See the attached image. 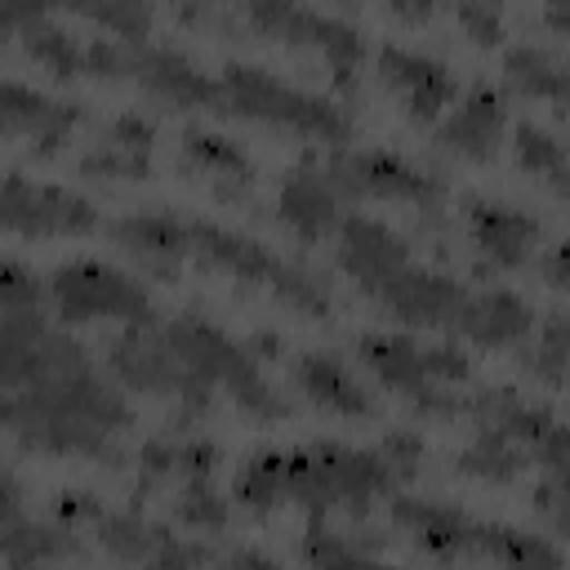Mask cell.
<instances>
[{"label": "cell", "instance_id": "8fae6325", "mask_svg": "<svg viewBox=\"0 0 570 570\" xmlns=\"http://www.w3.org/2000/svg\"><path fill=\"white\" fill-rule=\"evenodd\" d=\"M392 521L410 534V543L419 552H428L441 566H459V561H481V525L476 517H468L454 503H436V499H414V494H392Z\"/></svg>", "mask_w": 570, "mask_h": 570}, {"label": "cell", "instance_id": "f35d334b", "mask_svg": "<svg viewBox=\"0 0 570 570\" xmlns=\"http://www.w3.org/2000/svg\"><path fill=\"white\" fill-rule=\"evenodd\" d=\"M9 307H40V276L18 258H4L0 267V312Z\"/></svg>", "mask_w": 570, "mask_h": 570}, {"label": "cell", "instance_id": "5bb4252c", "mask_svg": "<svg viewBox=\"0 0 570 570\" xmlns=\"http://www.w3.org/2000/svg\"><path fill=\"white\" fill-rule=\"evenodd\" d=\"M129 76L147 94H156V98H165L174 107H214L218 111L223 85L191 53H183L174 45H156V40L129 45Z\"/></svg>", "mask_w": 570, "mask_h": 570}, {"label": "cell", "instance_id": "f546056e", "mask_svg": "<svg viewBox=\"0 0 570 570\" xmlns=\"http://www.w3.org/2000/svg\"><path fill=\"white\" fill-rule=\"evenodd\" d=\"M98 543L116 557V561H129V566H147L151 552L160 548V539L169 534L165 525L147 521L138 508H120V512H102L98 517Z\"/></svg>", "mask_w": 570, "mask_h": 570}, {"label": "cell", "instance_id": "9a60e30c", "mask_svg": "<svg viewBox=\"0 0 570 570\" xmlns=\"http://www.w3.org/2000/svg\"><path fill=\"white\" fill-rule=\"evenodd\" d=\"M85 120V102H71V98H49L22 80H4L0 85V125L9 138L27 134L36 156H53L58 142Z\"/></svg>", "mask_w": 570, "mask_h": 570}, {"label": "cell", "instance_id": "ac0fdd59", "mask_svg": "<svg viewBox=\"0 0 570 570\" xmlns=\"http://www.w3.org/2000/svg\"><path fill=\"white\" fill-rule=\"evenodd\" d=\"M0 543H4L9 570H49V566H58V561L80 552L76 530H67L58 521L22 517V490H18L13 472H4V530H0Z\"/></svg>", "mask_w": 570, "mask_h": 570}, {"label": "cell", "instance_id": "9c48e42d", "mask_svg": "<svg viewBox=\"0 0 570 570\" xmlns=\"http://www.w3.org/2000/svg\"><path fill=\"white\" fill-rule=\"evenodd\" d=\"M330 183L347 196H370V200H414V205H436L441 200V178L428 169L410 165L405 156L387 147H352L334 151L325 165Z\"/></svg>", "mask_w": 570, "mask_h": 570}, {"label": "cell", "instance_id": "2e32d148", "mask_svg": "<svg viewBox=\"0 0 570 570\" xmlns=\"http://www.w3.org/2000/svg\"><path fill=\"white\" fill-rule=\"evenodd\" d=\"M338 267L365 289L374 294L383 281H392L401 267H410V245L401 232H392L387 223L370 218V214H347L338 223Z\"/></svg>", "mask_w": 570, "mask_h": 570}, {"label": "cell", "instance_id": "3957f363", "mask_svg": "<svg viewBox=\"0 0 570 570\" xmlns=\"http://www.w3.org/2000/svg\"><path fill=\"white\" fill-rule=\"evenodd\" d=\"M396 476L379 450H352L338 441H316L303 450H285V499L325 517L330 508H347L365 517L374 499L392 494Z\"/></svg>", "mask_w": 570, "mask_h": 570}, {"label": "cell", "instance_id": "44dd1931", "mask_svg": "<svg viewBox=\"0 0 570 570\" xmlns=\"http://www.w3.org/2000/svg\"><path fill=\"white\" fill-rule=\"evenodd\" d=\"M294 383L321 405V410H334L343 419H374L379 414V401L374 392L347 370L343 356L334 352H303L294 361Z\"/></svg>", "mask_w": 570, "mask_h": 570}, {"label": "cell", "instance_id": "52a82bcc", "mask_svg": "<svg viewBox=\"0 0 570 570\" xmlns=\"http://www.w3.org/2000/svg\"><path fill=\"white\" fill-rule=\"evenodd\" d=\"M107 365H111V374H116L120 383H129L134 392H151V396L178 401V419H183V423H187V419H200V414L214 405V396L200 392V387L183 374V365H178L174 347L165 343V330H160V325H125L120 334H111V343H107Z\"/></svg>", "mask_w": 570, "mask_h": 570}, {"label": "cell", "instance_id": "4316f807", "mask_svg": "<svg viewBox=\"0 0 570 570\" xmlns=\"http://www.w3.org/2000/svg\"><path fill=\"white\" fill-rule=\"evenodd\" d=\"M481 561L499 570H566V557L557 543H548L543 534L517 530V525H499V521L481 525Z\"/></svg>", "mask_w": 570, "mask_h": 570}, {"label": "cell", "instance_id": "7dc6e473", "mask_svg": "<svg viewBox=\"0 0 570 570\" xmlns=\"http://www.w3.org/2000/svg\"><path fill=\"white\" fill-rule=\"evenodd\" d=\"M387 13H396V18H432L436 4H387Z\"/></svg>", "mask_w": 570, "mask_h": 570}, {"label": "cell", "instance_id": "1f68e13d", "mask_svg": "<svg viewBox=\"0 0 570 570\" xmlns=\"http://www.w3.org/2000/svg\"><path fill=\"white\" fill-rule=\"evenodd\" d=\"M521 370L548 387H566L570 383V316L557 312L543 321L534 347L521 352Z\"/></svg>", "mask_w": 570, "mask_h": 570}, {"label": "cell", "instance_id": "d590c367", "mask_svg": "<svg viewBox=\"0 0 570 570\" xmlns=\"http://www.w3.org/2000/svg\"><path fill=\"white\" fill-rule=\"evenodd\" d=\"M76 169H80L85 178H125V183H129V178H147V174H151V156L98 138V142H89V147L80 151Z\"/></svg>", "mask_w": 570, "mask_h": 570}, {"label": "cell", "instance_id": "60d3db41", "mask_svg": "<svg viewBox=\"0 0 570 570\" xmlns=\"http://www.w3.org/2000/svg\"><path fill=\"white\" fill-rule=\"evenodd\" d=\"M379 454L387 459V468H392V476H396V481H410V476L419 472V459H423V441H419V432L392 428V432L379 441Z\"/></svg>", "mask_w": 570, "mask_h": 570}, {"label": "cell", "instance_id": "4dcf8cb0", "mask_svg": "<svg viewBox=\"0 0 570 570\" xmlns=\"http://www.w3.org/2000/svg\"><path fill=\"white\" fill-rule=\"evenodd\" d=\"M232 490H236V499H240L254 517H263V512H272L276 503H285V450H263V454L245 459V463L236 468Z\"/></svg>", "mask_w": 570, "mask_h": 570}, {"label": "cell", "instance_id": "7a4b0ae2", "mask_svg": "<svg viewBox=\"0 0 570 570\" xmlns=\"http://www.w3.org/2000/svg\"><path fill=\"white\" fill-rule=\"evenodd\" d=\"M356 356L374 370V379L387 392L410 401L419 414L450 419V414L468 410V401L454 387L468 383L472 365H468L463 347H454V343H419L410 334L379 330V334L356 338Z\"/></svg>", "mask_w": 570, "mask_h": 570}, {"label": "cell", "instance_id": "7c38bea8", "mask_svg": "<svg viewBox=\"0 0 570 570\" xmlns=\"http://www.w3.org/2000/svg\"><path fill=\"white\" fill-rule=\"evenodd\" d=\"M468 294L472 289H463V281H454V276H445V272H436V267H419V263H410V267H401L392 281H383L370 298H379L396 321H405V325H436V330H454L459 325V316H463V307H468Z\"/></svg>", "mask_w": 570, "mask_h": 570}, {"label": "cell", "instance_id": "8992f818", "mask_svg": "<svg viewBox=\"0 0 570 570\" xmlns=\"http://www.w3.org/2000/svg\"><path fill=\"white\" fill-rule=\"evenodd\" d=\"M49 298L58 321H125V325H156V307L142 281L129 272L98 263V258H71L49 276Z\"/></svg>", "mask_w": 570, "mask_h": 570}, {"label": "cell", "instance_id": "bcb514c9", "mask_svg": "<svg viewBox=\"0 0 570 570\" xmlns=\"http://www.w3.org/2000/svg\"><path fill=\"white\" fill-rule=\"evenodd\" d=\"M543 22H548L552 31H566V36H570V0L548 4V9H543Z\"/></svg>", "mask_w": 570, "mask_h": 570}, {"label": "cell", "instance_id": "f6af8a7d", "mask_svg": "<svg viewBox=\"0 0 570 570\" xmlns=\"http://www.w3.org/2000/svg\"><path fill=\"white\" fill-rule=\"evenodd\" d=\"M539 276H543L548 285H570V240L543 249V258H539Z\"/></svg>", "mask_w": 570, "mask_h": 570}, {"label": "cell", "instance_id": "d4e9b609", "mask_svg": "<svg viewBox=\"0 0 570 570\" xmlns=\"http://www.w3.org/2000/svg\"><path fill=\"white\" fill-rule=\"evenodd\" d=\"M178 165L191 169V174H205L223 196L245 191L249 178H254V165H249V156L240 151V142H232V138H223V134H209V129H187V134H183Z\"/></svg>", "mask_w": 570, "mask_h": 570}, {"label": "cell", "instance_id": "ba28073f", "mask_svg": "<svg viewBox=\"0 0 570 570\" xmlns=\"http://www.w3.org/2000/svg\"><path fill=\"white\" fill-rule=\"evenodd\" d=\"M245 22L258 27L263 36L285 40V45L316 49L325 58L334 85L356 89V67L365 58V40L347 18L325 13V9H307V4H285V0H258V4H245Z\"/></svg>", "mask_w": 570, "mask_h": 570}, {"label": "cell", "instance_id": "b9f144b4", "mask_svg": "<svg viewBox=\"0 0 570 570\" xmlns=\"http://www.w3.org/2000/svg\"><path fill=\"white\" fill-rule=\"evenodd\" d=\"M454 18L463 22V31H468L476 45H499V36H503V9H499V4L463 0V4L454 9Z\"/></svg>", "mask_w": 570, "mask_h": 570}, {"label": "cell", "instance_id": "4fadbf2b", "mask_svg": "<svg viewBox=\"0 0 570 570\" xmlns=\"http://www.w3.org/2000/svg\"><path fill=\"white\" fill-rule=\"evenodd\" d=\"M374 62H379V80L401 98V107L419 125L441 120V111L459 98V85L441 58H428V53L405 49V45H383L374 53Z\"/></svg>", "mask_w": 570, "mask_h": 570}, {"label": "cell", "instance_id": "7bdbcfd3", "mask_svg": "<svg viewBox=\"0 0 570 570\" xmlns=\"http://www.w3.org/2000/svg\"><path fill=\"white\" fill-rule=\"evenodd\" d=\"M102 512H107V508H102L94 494H85V490H62V494H53V503H49V521H58V525H67V530H76V525H85V521L98 525Z\"/></svg>", "mask_w": 570, "mask_h": 570}, {"label": "cell", "instance_id": "f1b7e54d", "mask_svg": "<svg viewBox=\"0 0 570 570\" xmlns=\"http://www.w3.org/2000/svg\"><path fill=\"white\" fill-rule=\"evenodd\" d=\"M530 450L521 441H512L508 432L490 428V423H476L472 441L454 454V468L463 476H481V481H512L521 468H525Z\"/></svg>", "mask_w": 570, "mask_h": 570}, {"label": "cell", "instance_id": "c3c4849f", "mask_svg": "<svg viewBox=\"0 0 570 570\" xmlns=\"http://www.w3.org/2000/svg\"><path fill=\"white\" fill-rule=\"evenodd\" d=\"M552 187H557V191H561V196H566V200H570V169H566V174H561V178H557V183H552Z\"/></svg>", "mask_w": 570, "mask_h": 570}, {"label": "cell", "instance_id": "ee69618b", "mask_svg": "<svg viewBox=\"0 0 570 570\" xmlns=\"http://www.w3.org/2000/svg\"><path fill=\"white\" fill-rule=\"evenodd\" d=\"M214 570H281L267 552H258V548H249V543H240V548H232L227 557H218L214 561Z\"/></svg>", "mask_w": 570, "mask_h": 570}, {"label": "cell", "instance_id": "e575fe53", "mask_svg": "<svg viewBox=\"0 0 570 570\" xmlns=\"http://www.w3.org/2000/svg\"><path fill=\"white\" fill-rule=\"evenodd\" d=\"M512 151H517V165H521L525 174L548 178V183H557V178L570 169L566 147H561L543 125H534V120H521V125H517V134H512Z\"/></svg>", "mask_w": 570, "mask_h": 570}, {"label": "cell", "instance_id": "cb8c5ba5", "mask_svg": "<svg viewBox=\"0 0 570 570\" xmlns=\"http://www.w3.org/2000/svg\"><path fill=\"white\" fill-rule=\"evenodd\" d=\"M4 27H18L22 31V49L49 67L53 76H85V58H89V36H76L71 27H62L53 13H40V9H4L0 13Z\"/></svg>", "mask_w": 570, "mask_h": 570}, {"label": "cell", "instance_id": "836d02e7", "mask_svg": "<svg viewBox=\"0 0 570 570\" xmlns=\"http://www.w3.org/2000/svg\"><path fill=\"white\" fill-rule=\"evenodd\" d=\"M174 521L183 530H196V534H218L227 525V499L218 494L214 476H196V481H183L178 485Z\"/></svg>", "mask_w": 570, "mask_h": 570}, {"label": "cell", "instance_id": "603a6c76", "mask_svg": "<svg viewBox=\"0 0 570 570\" xmlns=\"http://www.w3.org/2000/svg\"><path fill=\"white\" fill-rule=\"evenodd\" d=\"M454 330L476 347H512L534 330V312L517 289H472Z\"/></svg>", "mask_w": 570, "mask_h": 570}, {"label": "cell", "instance_id": "7402d4cb", "mask_svg": "<svg viewBox=\"0 0 570 570\" xmlns=\"http://www.w3.org/2000/svg\"><path fill=\"white\" fill-rule=\"evenodd\" d=\"M276 214L303 245H316L338 223V187L325 169H294L276 191Z\"/></svg>", "mask_w": 570, "mask_h": 570}, {"label": "cell", "instance_id": "74e56055", "mask_svg": "<svg viewBox=\"0 0 570 570\" xmlns=\"http://www.w3.org/2000/svg\"><path fill=\"white\" fill-rule=\"evenodd\" d=\"M209 561H214V548H209V543H200V539H187V534H174V530H169L142 570H205Z\"/></svg>", "mask_w": 570, "mask_h": 570}, {"label": "cell", "instance_id": "83f0119b", "mask_svg": "<svg viewBox=\"0 0 570 570\" xmlns=\"http://www.w3.org/2000/svg\"><path fill=\"white\" fill-rule=\"evenodd\" d=\"M503 71H508V85L521 89L525 98H548V102H561L570 107V62L539 49V45H512L503 53Z\"/></svg>", "mask_w": 570, "mask_h": 570}, {"label": "cell", "instance_id": "d6986e66", "mask_svg": "<svg viewBox=\"0 0 570 570\" xmlns=\"http://www.w3.org/2000/svg\"><path fill=\"white\" fill-rule=\"evenodd\" d=\"M463 218H468V236L472 245L494 263V267H521L530 245L539 240V218L503 205V200H481V196H463Z\"/></svg>", "mask_w": 570, "mask_h": 570}, {"label": "cell", "instance_id": "277c9868", "mask_svg": "<svg viewBox=\"0 0 570 570\" xmlns=\"http://www.w3.org/2000/svg\"><path fill=\"white\" fill-rule=\"evenodd\" d=\"M218 85H223L218 111H227V116L263 120V125H276V129H289V134L316 138V142H347V134H352V120L338 102L281 80L267 67L227 62Z\"/></svg>", "mask_w": 570, "mask_h": 570}, {"label": "cell", "instance_id": "5b68a950", "mask_svg": "<svg viewBox=\"0 0 570 570\" xmlns=\"http://www.w3.org/2000/svg\"><path fill=\"white\" fill-rule=\"evenodd\" d=\"M191 258L200 267H209V272L236 276L240 285H272L289 307H298L307 316H330V289H325V281L316 272H307L303 263L276 258L263 240H254L245 232H232V227L191 218Z\"/></svg>", "mask_w": 570, "mask_h": 570}, {"label": "cell", "instance_id": "ffe728a7", "mask_svg": "<svg viewBox=\"0 0 570 570\" xmlns=\"http://www.w3.org/2000/svg\"><path fill=\"white\" fill-rule=\"evenodd\" d=\"M503 94L490 89V85H472L459 107H450V116H441L436 125V142L454 156H468V160H490L494 147H499V134H503Z\"/></svg>", "mask_w": 570, "mask_h": 570}, {"label": "cell", "instance_id": "484cf974", "mask_svg": "<svg viewBox=\"0 0 570 570\" xmlns=\"http://www.w3.org/2000/svg\"><path fill=\"white\" fill-rule=\"evenodd\" d=\"M468 414H476V423H490V428L508 432V436L521 441L530 454H534V445L548 436V428L557 423L543 405L525 401L517 387H485V392H476V396L468 401Z\"/></svg>", "mask_w": 570, "mask_h": 570}, {"label": "cell", "instance_id": "ab89813d", "mask_svg": "<svg viewBox=\"0 0 570 570\" xmlns=\"http://www.w3.org/2000/svg\"><path fill=\"white\" fill-rule=\"evenodd\" d=\"M102 138H107V142H116V147L147 151V156H151V147H156V120H151V116H142V111H120V116H111V120H107Z\"/></svg>", "mask_w": 570, "mask_h": 570}, {"label": "cell", "instance_id": "30bf717a", "mask_svg": "<svg viewBox=\"0 0 570 570\" xmlns=\"http://www.w3.org/2000/svg\"><path fill=\"white\" fill-rule=\"evenodd\" d=\"M4 227L18 236H85L98 227V209L89 196L58 187V183H31L22 174L4 178Z\"/></svg>", "mask_w": 570, "mask_h": 570}, {"label": "cell", "instance_id": "d6a6232c", "mask_svg": "<svg viewBox=\"0 0 570 570\" xmlns=\"http://www.w3.org/2000/svg\"><path fill=\"white\" fill-rule=\"evenodd\" d=\"M298 552H303V561H307L312 570H392V566H383L379 557H370L361 543L334 534L321 517H312V525H307Z\"/></svg>", "mask_w": 570, "mask_h": 570}, {"label": "cell", "instance_id": "6da1fadb", "mask_svg": "<svg viewBox=\"0 0 570 570\" xmlns=\"http://www.w3.org/2000/svg\"><path fill=\"white\" fill-rule=\"evenodd\" d=\"M165 330V343L174 347L183 374L214 396V387H227L236 396V405L258 419V423H276L289 419V401L263 379L258 356L249 352V343H236L227 330H218L205 316H174Z\"/></svg>", "mask_w": 570, "mask_h": 570}, {"label": "cell", "instance_id": "8d00e7d4", "mask_svg": "<svg viewBox=\"0 0 570 570\" xmlns=\"http://www.w3.org/2000/svg\"><path fill=\"white\" fill-rule=\"evenodd\" d=\"M76 13H85L89 22L107 27L111 36H120L125 45H142L147 27H151V9L138 4V0H107V4H76Z\"/></svg>", "mask_w": 570, "mask_h": 570}, {"label": "cell", "instance_id": "e0dca14e", "mask_svg": "<svg viewBox=\"0 0 570 570\" xmlns=\"http://www.w3.org/2000/svg\"><path fill=\"white\" fill-rule=\"evenodd\" d=\"M111 240L120 249H129L151 276H178V267L191 258V218H178L169 209H138V214H125L116 218L111 227Z\"/></svg>", "mask_w": 570, "mask_h": 570}]
</instances>
